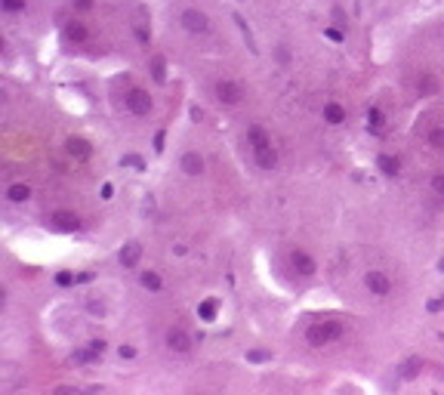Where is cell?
<instances>
[{"mask_svg":"<svg viewBox=\"0 0 444 395\" xmlns=\"http://www.w3.org/2000/svg\"><path fill=\"white\" fill-rule=\"evenodd\" d=\"M339 337H343V324H339V321H315V324L305 331V340H309V346H315V349L327 346V343H333V340H339Z\"/></svg>","mask_w":444,"mask_h":395,"instance_id":"1","label":"cell"},{"mask_svg":"<svg viewBox=\"0 0 444 395\" xmlns=\"http://www.w3.org/2000/svg\"><path fill=\"white\" fill-rule=\"evenodd\" d=\"M182 28L191 31V34H207L210 31V19H207V13H200V10H185L182 13Z\"/></svg>","mask_w":444,"mask_h":395,"instance_id":"2","label":"cell"},{"mask_svg":"<svg viewBox=\"0 0 444 395\" xmlns=\"http://www.w3.org/2000/svg\"><path fill=\"white\" fill-rule=\"evenodd\" d=\"M216 99L222 105H237L241 99H244V90H241L234 81H219L216 84Z\"/></svg>","mask_w":444,"mask_h":395,"instance_id":"3","label":"cell"},{"mask_svg":"<svg viewBox=\"0 0 444 395\" xmlns=\"http://www.w3.org/2000/svg\"><path fill=\"white\" fill-rule=\"evenodd\" d=\"M167 349L185 355V352H191V337H188L182 327H170V331H167Z\"/></svg>","mask_w":444,"mask_h":395,"instance_id":"4","label":"cell"},{"mask_svg":"<svg viewBox=\"0 0 444 395\" xmlns=\"http://www.w3.org/2000/svg\"><path fill=\"white\" fill-rule=\"evenodd\" d=\"M364 284H367V290L377 293V297H386V293L392 290V281H389L386 272H367V275H364Z\"/></svg>","mask_w":444,"mask_h":395,"instance_id":"5","label":"cell"},{"mask_svg":"<svg viewBox=\"0 0 444 395\" xmlns=\"http://www.w3.org/2000/svg\"><path fill=\"white\" fill-rule=\"evenodd\" d=\"M127 108H130L133 114H148V111H151V96H148L145 90H130V93H127Z\"/></svg>","mask_w":444,"mask_h":395,"instance_id":"6","label":"cell"},{"mask_svg":"<svg viewBox=\"0 0 444 395\" xmlns=\"http://www.w3.org/2000/svg\"><path fill=\"white\" fill-rule=\"evenodd\" d=\"M253 151H256V161H259L262 170H271V167L278 164V151H275L271 142H265V145H259V148H253Z\"/></svg>","mask_w":444,"mask_h":395,"instance_id":"7","label":"cell"},{"mask_svg":"<svg viewBox=\"0 0 444 395\" xmlns=\"http://www.w3.org/2000/svg\"><path fill=\"white\" fill-rule=\"evenodd\" d=\"M290 262H293V269H296L299 275H305V278H309V275H315V259H312L309 253L293 250V253H290Z\"/></svg>","mask_w":444,"mask_h":395,"instance_id":"8","label":"cell"},{"mask_svg":"<svg viewBox=\"0 0 444 395\" xmlns=\"http://www.w3.org/2000/svg\"><path fill=\"white\" fill-rule=\"evenodd\" d=\"M182 173L185 176H200V173H204V161H200V154H194V151H185L182 154Z\"/></svg>","mask_w":444,"mask_h":395,"instance_id":"9","label":"cell"},{"mask_svg":"<svg viewBox=\"0 0 444 395\" xmlns=\"http://www.w3.org/2000/svg\"><path fill=\"white\" fill-rule=\"evenodd\" d=\"M139 256H142V244L139 241H130V244H124V250H120V266L133 269L139 262Z\"/></svg>","mask_w":444,"mask_h":395,"instance_id":"10","label":"cell"},{"mask_svg":"<svg viewBox=\"0 0 444 395\" xmlns=\"http://www.w3.org/2000/svg\"><path fill=\"white\" fill-rule=\"evenodd\" d=\"M65 145H68V154H71V157H77V161H84V157H90V142H87V139H80V136H71Z\"/></svg>","mask_w":444,"mask_h":395,"instance_id":"11","label":"cell"},{"mask_svg":"<svg viewBox=\"0 0 444 395\" xmlns=\"http://www.w3.org/2000/svg\"><path fill=\"white\" fill-rule=\"evenodd\" d=\"M53 225L62 232H80V219L74 213H53Z\"/></svg>","mask_w":444,"mask_h":395,"instance_id":"12","label":"cell"},{"mask_svg":"<svg viewBox=\"0 0 444 395\" xmlns=\"http://www.w3.org/2000/svg\"><path fill=\"white\" fill-rule=\"evenodd\" d=\"M324 117H327V124H343L346 121V108L336 105V102H327L324 105Z\"/></svg>","mask_w":444,"mask_h":395,"instance_id":"13","label":"cell"},{"mask_svg":"<svg viewBox=\"0 0 444 395\" xmlns=\"http://www.w3.org/2000/svg\"><path fill=\"white\" fill-rule=\"evenodd\" d=\"M420 371H423V358H407L401 365V380H414L420 377Z\"/></svg>","mask_w":444,"mask_h":395,"instance_id":"14","label":"cell"},{"mask_svg":"<svg viewBox=\"0 0 444 395\" xmlns=\"http://www.w3.org/2000/svg\"><path fill=\"white\" fill-rule=\"evenodd\" d=\"M7 198H10V201H16V204H22V201H28V198H31V188L25 182H16V185H10Z\"/></svg>","mask_w":444,"mask_h":395,"instance_id":"15","label":"cell"},{"mask_svg":"<svg viewBox=\"0 0 444 395\" xmlns=\"http://www.w3.org/2000/svg\"><path fill=\"white\" fill-rule=\"evenodd\" d=\"M438 90V81H435V74H420V81H417V93L420 96H429Z\"/></svg>","mask_w":444,"mask_h":395,"instance_id":"16","label":"cell"},{"mask_svg":"<svg viewBox=\"0 0 444 395\" xmlns=\"http://www.w3.org/2000/svg\"><path fill=\"white\" fill-rule=\"evenodd\" d=\"M234 22H237L241 34H244V41H247V50H250V53H259V47H256V41H253V31H250V25L244 22V16H234Z\"/></svg>","mask_w":444,"mask_h":395,"instance_id":"17","label":"cell"},{"mask_svg":"<svg viewBox=\"0 0 444 395\" xmlns=\"http://www.w3.org/2000/svg\"><path fill=\"white\" fill-rule=\"evenodd\" d=\"M380 170L386 173V176H395L398 170H401V164H398V157H392V154H380Z\"/></svg>","mask_w":444,"mask_h":395,"instance_id":"18","label":"cell"},{"mask_svg":"<svg viewBox=\"0 0 444 395\" xmlns=\"http://www.w3.org/2000/svg\"><path fill=\"white\" fill-rule=\"evenodd\" d=\"M151 77H154L157 84H164V81H167V62L160 59V56L151 59Z\"/></svg>","mask_w":444,"mask_h":395,"instance_id":"19","label":"cell"},{"mask_svg":"<svg viewBox=\"0 0 444 395\" xmlns=\"http://www.w3.org/2000/svg\"><path fill=\"white\" fill-rule=\"evenodd\" d=\"M71 358H74V365H90V361H99V355H96L90 346H84V349H77Z\"/></svg>","mask_w":444,"mask_h":395,"instance_id":"20","label":"cell"},{"mask_svg":"<svg viewBox=\"0 0 444 395\" xmlns=\"http://www.w3.org/2000/svg\"><path fill=\"white\" fill-rule=\"evenodd\" d=\"M139 281H142L145 290H160V275H157V272H142Z\"/></svg>","mask_w":444,"mask_h":395,"instance_id":"21","label":"cell"},{"mask_svg":"<svg viewBox=\"0 0 444 395\" xmlns=\"http://www.w3.org/2000/svg\"><path fill=\"white\" fill-rule=\"evenodd\" d=\"M65 37H68V41H77V44H80V41H87V28H84V25H77V22H71V25L65 28Z\"/></svg>","mask_w":444,"mask_h":395,"instance_id":"22","label":"cell"},{"mask_svg":"<svg viewBox=\"0 0 444 395\" xmlns=\"http://www.w3.org/2000/svg\"><path fill=\"white\" fill-rule=\"evenodd\" d=\"M216 300H204V303H200V309H197V315H200V318H204V321H213L216 318Z\"/></svg>","mask_w":444,"mask_h":395,"instance_id":"23","label":"cell"},{"mask_svg":"<svg viewBox=\"0 0 444 395\" xmlns=\"http://www.w3.org/2000/svg\"><path fill=\"white\" fill-rule=\"evenodd\" d=\"M247 139H250V145H253V148H259V145H265V142H271V139L265 136V130H262V127H250Z\"/></svg>","mask_w":444,"mask_h":395,"instance_id":"24","label":"cell"},{"mask_svg":"<svg viewBox=\"0 0 444 395\" xmlns=\"http://www.w3.org/2000/svg\"><path fill=\"white\" fill-rule=\"evenodd\" d=\"M367 127H370L373 133L383 130V111H380V108H370V111H367Z\"/></svg>","mask_w":444,"mask_h":395,"instance_id":"25","label":"cell"},{"mask_svg":"<svg viewBox=\"0 0 444 395\" xmlns=\"http://www.w3.org/2000/svg\"><path fill=\"white\" fill-rule=\"evenodd\" d=\"M429 145L432 148H444V127H432L429 130Z\"/></svg>","mask_w":444,"mask_h":395,"instance_id":"26","label":"cell"},{"mask_svg":"<svg viewBox=\"0 0 444 395\" xmlns=\"http://www.w3.org/2000/svg\"><path fill=\"white\" fill-rule=\"evenodd\" d=\"M247 361H271V352H265V349H250L247 352Z\"/></svg>","mask_w":444,"mask_h":395,"instance_id":"27","label":"cell"},{"mask_svg":"<svg viewBox=\"0 0 444 395\" xmlns=\"http://www.w3.org/2000/svg\"><path fill=\"white\" fill-rule=\"evenodd\" d=\"M120 164H124V167H136V170L145 167V161H142L139 154H124V157H120Z\"/></svg>","mask_w":444,"mask_h":395,"instance_id":"28","label":"cell"},{"mask_svg":"<svg viewBox=\"0 0 444 395\" xmlns=\"http://www.w3.org/2000/svg\"><path fill=\"white\" fill-rule=\"evenodd\" d=\"M56 284H59V287H71V284H77V275H71V272H59V275H56Z\"/></svg>","mask_w":444,"mask_h":395,"instance_id":"29","label":"cell"},{"mask_svg":"<svg viewBox=\"0 0 444 395\" xmlns=\"http://www.w3.org/2000/svg\"><path fill=\"white\" fill-rule=\"evenodd\" d=\"M0 7H4L7 13H22L25 10V0H0Z\"/></svg>","mask_w":444,"mask_h":395,"instance_id":"30","label":"cell"},{"mask_svg":"<svg viewBox=\"0 0 444 395\" xmlns=\"http://www.w3.org/2000/svg\"><path fill=\"white\" fill-rule=\"evenodd\" d=\"M432 191H435L438 198H444V173H435V176H432Z\"/></svg>","mask_w":444,"mask_h":395,"instance_id":"31","label":"cell"},{"mask_svg":"<svg viewBox=\"0 0 444 395\" xmlns=\"http://www.w3.org/2000/svg\"><path fill=\"white\" fill-rule=\"evenodd\" d=\"M426 309H429V312H441V309H444V293H441V297H432V300L426 303Z\"/></svg>","mask_w":444,"mask_h":395,"instance_id":"32","label":"cell"},{"mask_svg":"<svg viewBox=\"0 0 444 395\" xmlns=\"http://www.w3.org/2000/svg\"><path fill=\"white\" fill-rule=\"evenodd\" d=\"M87 309H90L93 315H102V312H105V303H102V300H87Z\"/></svg>","mask_w":444,"mask_h":395,"instance_id":"33","label":"cell"},{"mask_svg":"<svg viewBox=\"0 0 444 395\" xmlns=\"http://www.w3.org/2000/svg\"><path fill=\"white\" fill-rule=\"evenodd\" d=\"M87 346H90V349H93V352L99 355V358H102V355H105V340H90Z\"/></svg>","mask_w":444,"mask_h":395,"instance_id":"34","label":"cell"},{"mask_svg":"<svg viewBox=\"0 0 444 395\" xmlns=\"http://www.w3.org/2000/svg\"><path fill=\"white\" fill-rule=\"evenodd\" d=\"M324 34L330 37V41H336V44L343 41V31H339V28H324Z\"/></svg>","mask_w":444,"mask_h":395,"instance_id":"35","label":"cell"},{"mask_svg":"<svg viewBox=\"0 0 444 395\" xmlns=\"http://www.w3.org/2000/svg\"><path fill=\"white\" fill-rule=\"evenodd\" d=\"M136 37H139L142 44H148V37H151V34H148V28H145V25H136Z\"/></svg>","mask_w":444,"mask_h":395,"instance_id":"36","label":"cell"},{"mask_svg":"<svg viewBox=\"0 0 444 395\" xmlns=\"http://www.w3.org/2000/svg\"><path fill=\"white\" fill-rule=\"evenodd\" d=\"M117 352H120V358H133V355H136V349H133V346H120Z\"/></svg>","mask_w":444,"mask_h":395,"instance_id":"37","label":"cell"},{"mask_svg":"<svg viewBox=\"0 0 444 395\" xmlns=\"http://www.w3.org/2000/svg\"><path fill=\"white\" fill-rule=\"evenodd\" d=\"M164 139H167V136H164V130H160V133L154 136V151H164Z\"/></svg>","mask_w":444,"mask_h":395,"instance_id":"38","label":"cell"},{"mask_svg":"<svg viewBox=\"0 0 444 395\" xmlns=\"http://www.w3.org/2000/svg\"><path fill=\"white\" fill-rule=\"evenodd\" d=\"M77 281H80V284H84V281H93V272H80V275H77Z\"/></svg>","mask_w":444,"mask_h":395,"instance_id":"39","label":"cell"},{"mask_svg":"<svg viewBox=\"0 0 444 395\" xmlns=\"http://www.w3.org/2000/svg\"><path fill=\"white\" fill-rule=\"evenodd\" d=\"M111 194H114V188H111V185L105 182V185H102V198H111Z\"/></svg>","mask_w":444,"mask_h":395,"instance_id":"40","label":"cell"},{"mask_svg":"<svg viewBox=\"0 0 444 395\" xmlns=\"http://www.w3.org/2000/svg\"><path fill=\"white\" fill-rule=\"evenodd\" d=\"M438 269H441V272H444V256H441V262H438Z\"/></svg>","mask_w":444,"mask_h":395,"instance_id":"41","label":"cell"}]
</instances>
